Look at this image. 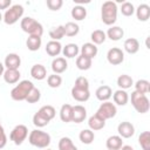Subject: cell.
Listing matches in <instances>:
<instances>
[{
  "label": "cell",
  "mask_w": 150,
  "mask_h": 150,
  "mask_svg": "<svg viewBox=\"0 0 150 150\" xmlns=\"http://www.w3.org/2000/svg\"><path fill=\"white\" fill-rule=\"evenodd\" d=\"M0 21H2V14L0 13Z\"/></svg>",
  "instance_id": "cell-50"
},
{
  "label": "cell",
  "mask_w": 150,
  "mask_h": 150,
  "mask_svg": "<svg viewBox=\"0 0 150 150\" xmlns=\"http://www.w3.org/2000/svg\"><path fill=\"white\" fill-rule=\"evenodd\" d=\"M79 52H80V49L76 43H67L62 48V54L68 59H73L75 56H77Z\"/></svg>",
  "instance_id": "cell-29"
},
{
  "label": "cell",
  "mask_w": 150,
  "mask_h": 150,
  "mask_svg": "<svg viewBox=\"0 0 150 150\" xmlns=\"http://www.w3.org/2000/svg\"><path fill=\"white\" fill-rule=\"evenodd\" d=\"M117 86L120 87V89L127 90V89L131 88V86H134V80L131 76H129L127 74H122L117 77Z\"/></svg>",
  "instance_id": "cell-28"
},
{
  "label": "cell",
  "mask_w": 150,
  "mask_h": 150,
  "mask_svg": "<svg viewBox=\"0 0 150 150\" xmlns=\"http://www.w3.org/2000/svg\"><path fill=\"white\" fill-rule=\"evenodd\" d=\"M70 14H71V18L75 19L76 21H82V20H84L86 16H87V9H86L84 6L76 5V6H74V7L71 8Z\"/></svg>",
  "instance_id": "cell-27"
},
{
  "label": "cell",
  "mask_w": 150,
  "mask_h": 150,
  "mask_svg": "<svg viewBox=\"0 0 150 150\" xmlns=\"http://www.w3.org/2000/svg\"><path fill=\"white\" fill-rule=\"evenodd\" d=\"M74 87H76V88H82V89H89V81H88V79L84 77V76H79V77L75 80Z\"/></svg>",
  "instance_id": "cell-44"
},
{
  "label": "cell",
  "mask_w": 150,
  "mask_h": 150,
  "mask_svg": "<svg viewBox=\"0 0 150 150\" xmlns=\"http://www.w3.org/2000/svg\"><path fill=\"white\" fill-rule=\"evenodd\" d=\"M80 50H81V55H83V56H86V57H89V59H91V60L97 55V52H98L97 47H96L94 43H91V42H86V43H83Z\"/></svg>",
  "instance_id": "cell-17"
},
{
  "label": "cell",
  "mask_w": 150,
  "mask_h": 150,
  "mask_svg": "<svg viewBox=\"0 0 150 150\" xmlns=\"http://www.w3.org/2000/svg\"><path fill=\"white\" fill-rule=\"evenodd\" d=\"M46 5H47V7L50 11H59L62 7L63 1L62 0H47L46 1Z\"/></svg>",
  "instance_id": "cell-45"
},
{
  "label": "cell",
  "mask_w": 150,
  "mask_h": 150,
  "mask_svg": "<svg viewBox=\"0 0 150 150\" xmlns=\"http://www.w3.org/2000/svg\"><path fill=\"white\" fill-rule=\"evenodd\" d=\"M27 136H28V128L23 124L15 125L9 134V138L15 145H21L23 141L27 138Z\"/></svg>",
  "instance_id": "cell-7"
},
{
  "label": "cell",
  "mask_w": 150,
  "mask_h": 150,
  "mask_svg": "<svg viewBox=\"0 0 150 150\" xmlns=\"http://www.w3.org/2000/svg\"><path fill=\"white\" fill-rule=\"evenodd\" d=\"M79 138L83 144H91L95 138V134L90 129H83V130H81Z\"/></svg>",
  "instance_id": "cell-32"
},
{
  "label": "cell",
  "mask_w": 150,
  "mask_h": 150,
  "mask_svg": "<svg viewBox=\"0 0 150 150\" xmlns=\"http://www.w3.org/2000/svg\"><path fill=\"white\" fill-rule=\"evenodd\" d=\"M50 141H52L50 135L48 132H45L39 129L32 130L28 136V142L33 146H36L39 149H46L50 144Z\"/></svg>",
  "instance_id": "cell-2"
},
{
  "label": "cell",
  "mask_w": 150,
  "mask_h": 150,
  "mask_svg": "<svg viewBox=\"0 0 150 150\" xmlns=\"http://www.w3.org/2000/svg\"><path fill=\"white\" fill-rule=\"evenodd\" d=\"M0 124H1V120H0Z\"/></svg>",
  "instance_id": "cell-51"
},
{
  "label": "cell",
  "mask_w": 150,
  "mask_h": 150,
  "mask_svg": "<svg viewBox=\"0 0 150 150\" xmlns=\"http://www.w3.org/2000/svg\"><path fill=\"white\" fill-rule=\"evenodd\" d=\"M120 150H135V149H134L131 145H123Z\"/></svg>",
  "instance_id": "cell-48"
},
{
  "label": "cell",
  "mask_w": 150,
  "mask_h": 150,
  "mask_svg": "<svg viewBox=\"0 0 150 150\" xmlns=\"http://www.w3.org/2000/svg\"><path fill=\"white\" fill-rule=\"evenodd\" d=\"M105 35L111 41H118L124 36V30H123V28H121L118 26H111L110 28H108Z\"/></svg>",
  "instance_id": "cell-22"
},
{
  "label": "cell",
  "mask_w": 150,
  "mask_h": 150,
  "mask_svg": "<svg viewBox=\"0 0 150 150\" xmlns=\"http://www.w3.org/2000/svg\"><path fill=\"white\" fill-rule=\"evenodd\" d=\"M42 43V40L40 36H35V35H29L26 40V46L30 52H36L40 49Z\"/></svg>",
  "instance_id": "cell-26"
},
{
  "label": "cell",
  "mask_w": 150,
  "mask_h": 150,
  "mask_svg": "<svg viewBox=\"0 0 150 150\" xmlns=\"http://www.w3.org/2000/svg\"><path fill=\"white\" fill-rule=\"evenodd\" d=\"M105 146L108 150H120L123 146L122 137H120L118 135H112L108 137L105 142Z\"/></svg>",
  "instance_id": "cell-20"
},
{
  "label": "cell",
  "mask_w": 150,
  "mask_h": 150,
  "mask_svg": "<svg viewBox=\"0 0 150 150\" xmlns=\"http://www.w3.org/2000/svg\"><path fill=\"white\" fill-rule=\"evenodd\" d=\"M40 98H41V93H40V90H39L38 88L33 87L32 90L29 91L28 96L26 97V101H27L28 103H36V102L40 101Z\"/></svg>",
  "instance_id": "cell-42"
},
{
  "label": "cell",
  "mask_w": 150,
  "mask_h": 150,
  "mask_svg": "<svg viewBox=\"0 0 150 150\" xmlns=\"http://www.w3.org/2000/svg\"><path fill=\"white\" fill-rule=\"evenodd\" d=\"M87 117V109L81 105V104H77V105H74L73 107V112H71V122H75V123H82Z\"/></svg>",
  "instance_id": "cell-11"
},
{
  "label": "cell",
  "mask_w": 150,
  "mask_h": 150,
  "mask_svg": "<svg viewBox=\"0 0 150 150\" xmlns=\"http://www.w3.org/2000/svg\"><path fill=\"white\" fill-rule=\"evenodd\" d=\"M45 118H47L49 122L55 117V115H56V110H55V108L53 107V105H43V107H41L39 110H38Z\"/></svg>",
  "instance_id": "cell-34"
},
{
  "label": "cell",
  "mask_w": 150,
  "mask_h": 150,
  "mask_svg": "<svg viewBox=\"0 0 150 150\" xmlns=\"http://www.w3.org/2000/svg\"><path fill=\"white\" fill-rule=\"evenodd\" d=\"M20 64H21V59L15 53H9L5 57L4 66L6 67V69H19Z\"/></svg>",
  "instance_id": "cell-12"
},
{
  "label": "cell",
  "mask_w": 150,
  "mask_h": 150,
  "mask_svg": "<svg viewBox=\"0 0 150 150\" xmlns=\"http://www.w3.org/2000/svg\"><path fill=\"white\" fill-rule=\"evenodd\" d=\"M33 87H34V84L30 81L22 80L11 90V97L14 101H26V97L28 96V94Z\"/></svg>",
  "instance_id": "cell-4"
},
{
  "label": "cell",
  "mask_w": 150,
  "mask_h": 150,
  "mask_svg": "<svg viewBox=\"0 0 150 150\" xmlns=\"http://www.w3.org/2000/svg\"><path fill=\"white\" fill-rule=\"evenodd\" d=\"M117 132L118 136L122 138H130L135 135V127L130 122H121L117 127Z\"/></svg>",
  "instance_id": "cell-10"
},
{
  "label": "cell",
  "mask_w": 150,
  "mask_h": 150,
  "mask_svg": "<svg viewBox=\"0 0 150 150\" xmlns=\"http://www.w3.org/2000/svg\"><path fill=\"white\" fill-rule=\"evenodd\" d=\"M117 5L114 1H105L101 7V19L107 26H111L117 20Z\"/></svg>",
  "instance_id": "cell-1"
},
{
  "label": "cell",
  "mask_w": 150,
  "mask_h": 150,
  "mask_svg": "<svg viewBox=\"0 0 150 150\" xmlns=\"http://www.w3.org/2000/svg\"><path fill=\"white\" fill-rule=\"evenodd\" d=\"M135 90L141 93V94H144L146 95L149 91H150V82L146 81V80H138L136 83H135Z\"/></svg>",
  "instance_id": "cell-37"
},
{
  "label": "cell",
  "mask_w": 150,
  "mask_h": 150,
  "mask_svg": "<svg viewBox=\"0 0 150 150\" xmlns=\"http://www.w3.org/2000/svg\"><path fill=\"white\" fill-rule=\"evenodd\" d=\"M95 96H96V98H97L98 101L105 102V101H108V100L112 96V90H111V88H110L109 86L103 84V86H101V87H98V88L96 89Z\"/></svg>",
  "instance_id": "cell-14"
},
{
  "label": "cell",
  "mask_w": 150,
  "mask_h": 150,
  "mask_svg": "<svg viewBox=\"0 0 150 150\" xmlns=\"http://www.w3.org/2000/svg\"><path fill=\"white\" fill-rule=\"evenodd\" d=\"M71 112H73V105L70 104H63L60 109V118L64 123L71 122Z\"/></svg>",
  "instance_id": "cell-30"
},
{
  "label": "cell",
  "mask_w": 150,
  "mask_h": 150,
  "mask_svg": "<svg viewBox=\"0 0 150 150\" xmlns=\"http://www.w3.org/2000/svg\"><path fill=\"white\" fill-rule=\"evenodd\" d=\"M71 97L77 102H86L90 97V91H89V89L73 87L71 88Z\"/></svg>",
  "instance_id": "cell-13"
},
{
  "label": "cell",
  "mask_w": 150,
  "mask_h": 150,
  "mask_svg": "<svg viewBox=\"0 0 150 150\" xmlns=\"http://www.w3.org/2000/svg\"><path fill=\"white\" fill-rule=\"evenodd\" d=\"M135 13L139 21H148L150 18V6L146 4H141L137 9H135Z\"/></svg>",
  "instance_id": "cell-21"
},
{
  "label": "cell",
  "mask_w": 150,
  "mask_h": 150,
  "mask_svg": "<svg viewBox=\"0 0 150 150\" xmlns=\"http://www.w3.org/2000/svg\"><path fill=\"white\" fill-rule=\"evenodd\" d=\"M62 52V46L60 41H53L50 40L46 45V53L49 56H59V54Z\"/></svg>",
  "instance_id": "cell-23"
},
{
  "label": "cell",
  "mask_w": 150,
  "mask_h": 150,
  "mask_svg": "<svg viewBox=\"0 0 150 150\" xmlns=\"http://www.w3.org/2000/svg\"><path fill=\"white\" fill-rule=\"evenodd\" d=\"M123 47H124V50L128 54H136L139 50V42L135 38H129L124 41Z\"/></svg>",
  "instance_id": "cell-24"
},
{
  "label": "cell",
  "mask_w": 150,
  "mask_h": 150,
  "mask_svg": "<svg viewBox=\"0 0 150 150\" xmlns=\"http://www.w3.org/2000/svg\"><path fill=\"white\" fill-rule=\"evenodd\" d=\"M4 80L6 83L8 84H14V83H18L19 80H20V71L19 69H6L4 71Z\"/></svg>",
  "instance_id": "cell-16"
},
{
  "label": "cell",
  "mask_w": 150,
  "mask_h": 150,
  "mask_svg": "<svg viewBox=\"0 0 150 150\" xmlns=\"http://www.w3.org/2000/svg\"><path fill=\"white\" fill-rule=\"evenodd\" d=\"M47 84L50 88H59L62 84V77L57 74H52L47 77Z\"/></svg>",
  "instance_id": "cell-40"
},
{
  "label": "cell",
  "mask_w": 150,
  "mask_h": 150,
  "mask_svg": "<svg viewBox=\"0 0 150 150\" xmlns=\"http://www.w3.org/2000/svg\"><path fill=\"white\" fill-rule=\"evenodd\" d=\"M23 7L21 5H13L8 9H6L5 14L2 15V20L6 25H14L19 21V19L23 15Z\"/></svg>",
  "instance_id": "cell-6"
},
{
  "label": "cell",
  "mask_w": 150,
  "mask_h": 150,
  "mask_svg": "<svg viewBox=\"0 0 150 150\" xmlns=\"http://www.w3.org/2000/svg\"><path fill=\"white\" fill-rule=\"evenodd\" d=\"M63 29H64V35L71 38V36H75V35L79 34V32H80V26H79L77 23L73 22V21H69V22H67L66 25H63Z\"/></svg>",
  "instance_id": "cell-31"
},
{
  "label": "cell",
  "mask_w": 150,
  "mask_h": 150,
  "mask_svg": "<svg viewBox=\"0 0 150 150\" xmlns=\"http://www.w3.org/2000/svg\"><path fill=\"white\" fill-rule=\"evenodd\" d=\"M107 60L112 66H118L124 61V53L117 47H112L107 53Z\"/></svg>",
  "instance_id": "cell-9"
},
{
  "label": "cell",
  "mask_w": 150,
  "mask_h": 150,
  "mask_svg": "<svg viewBox=\"0 0 150 150\" xmlns=\"http://www.w3.org/2000/svg\"><path fill=\"white\" fill-rule=\"evenodd\" d=\"M120 11H121V13H122L124 16H131V15L135 13V7H134V5H132L131 2L124 1V2H122Z\"/></svg>",
  "instance_id": "cell-41"
},
{
  "label": "cell",
  "mask_w": 150,
  "mask_h": 150,
  "mask_svg": "<svg viewBox=\"0 0 150 150\" xmlns=\"http://www.w3.org/2000/svg\"><path fill=\"white\" fill-rule=\"evenodd\" d=\"M49 36L53 41H60L63 36H64V29H63V25H60L57 27H54L49 30Z\"/></svg>",
  "instance_id": "cell-36"
},
{
  "label": "cell",
  "mask_w": 150,
  "mask_h": 150,
  "mask_svg": "<svg viewBox=\"0 0 150 150\" xmlns=\"http://www.w3.org/2000/svg\"><path fill=\"white\" fill-rule=\"evenodd\" d=\"M11 0H0V9H7L8 7H11Z\"/></svg>",
  "instance_id": "cell-47"
},
{
  "label": "cell",
  "mask_w": 150,
  "mask_h": 150,
  "mask_svg": "<svg viewBox=\"0 0 150 150\" xmlns=\"http://www.w3.org/2000/svg\"><path fill=\"white\" fill-rule=\"evenodd\" d=\"M138 143L143 150H150V132L143 131L138 136Z\"/></svg>",
  "instance_id": "cell-38"
},
{
  "label": "cell",
  "mask_w": 150,
  "mask_h": 150,
  "mask_svg": "<svg viewBox=\"0 0 150 150\" xmlns=\"http://www.w3.org/2000/svg\"><path fill=\"white\" fill-rule=\"evenodd\" d=\"M112 100L117 105H125L129 101V95L125 90L118 89L112 94Z\"/></svg>",
  "instance_id": "cell-25"
},
{
  "label": "cell",
  "mask_w": 150,
  "mask_h": 150,
  "mask_svg": "<svg viewBox=\"0 0 150 150\" xmlns=\"http://www.w3.org/2000/svg\"><path fill=\"white\" fill-rule=\"evenodd\" d=\"M48 123H49V121H48L47 118H45L39 111L34 114V116H33V124H34L35 127H38V128H43V127H46Z\"/></svg>",
  "instance_id": "cell-43"
},
{
  "label": "cell",
  "mask_w": 150,
  "mask_h": 150,
  "mask_svg": "<svg viewBox=\"0 0 150 150\" xmlns=\"http://www.w3.org/2000/svg\"><path fill=\"white\" fill-rule=\"evenodd\" d=\"M93 62H91V59L89 57H86L83 55H80L76 57V67L80 69V70H88L90 69Z\"/></svg>",
  "instance_id": "cell-33"
},
{
  "label": "cell",
  "mask_w": 150,
  "mask_h": 150,
  "mask_svg": "<svg viewBox=\"0 0 150 150\" xmlns=\"http://www.w3.org/2000/svg\"><path fill=\"white\" fill-rule=\"evenodd\" d=\"M20 26H21V29L27 33L28 35H35V36H42L43 34V27L42 25L36 21L35 19L30 18V16H26L23 19H21V22H20Z\"/></svg>",
  "instance_id": "cell-3"
},
{
  "label": "cell",
  "mask_w": 150,
  "mask_h": 150,
  "mask_svg": "<svg viewBox=\"0 0 150 150\" xmlns=\"http://www.w3.org/2000/svg\"><path fill=\"white\" fill-rule=\"evenodd\" d=\"M4 71H5V66L2 62H0V76L4 75Z\"/></svg>",
  "instance_id": "cell-49"
},
{
  "label": "cell",
  "mask_w": 150,
  "mask_h": 150,
  "mask_svg": "<svg viewBox=\"0 0 150 150\" xmlns=\"http://www.w3.org/2000/svg\"><path fill=\"white\" fill-rule=\"evenodd\" d=\"M90 39H91V41H93L91 43H94L95 46H96V45H102V43L105 41L107 35H105V33H104L103 30H101V29H95V30L91 33Z\"/></svg>",
  "instance_id": "cell-35"
},
{
  "label": "cell",
  "mask_w": 150,
  "mask_h": 150,
  "mask_svg": "<svg viewBox=\"0 0 150 150\" xmlns=\"http://www.w3.org/2000/svg\"><path fill=\"white\" fill-rule=\"evenodd\" d=\"M88 125H89V129L93 130V131H96V130H101L105 127V121L103 118H101L98 115H93L89 117L88 120Z\"/></svg>",
  "instance_id": "cell-19"
},
{
  "label": "cell",
  "mask_w": 150,
  "mask_h": 150,
  "mask_svg": "<svg viewBox=\"0 0 150 150\" xmlns=\"http://www.w3.org/2000/svg\"><path fill=\"white\" fill-rule=\"evenodd\" d=\"M116 112H117L116 105L112 102L105 101V102L101 103V105L98 107V109L96 111V115H98L101 118H103L104 121H107V120H110V118L115 117L116 116Z\"/></svg>",
  "instance_id": "cell-8"
},
{
  "label": "cell",
  "mask_w": 150,
  "mask_h": 150,
  "mask_svg": "<svg viewBox=\"0 0 150 150\" xmlns=\"http://www.w3.org/2000/svg\"><path fill=\"white\" fill-rule=\"evenodd\" d=\"M6 143H7V136H6V132H5L4 127L0 124V149L5 148Z\"/></svg>",
  "instance_id": "cell-46"
},
{
  "label": "cell",
  "mask_w": 150,
  "mask_h": 150,
  "mask_svg": "<svg viewBox=\"0 0 150 150\" xmlns=\"http://www.w3.org/2000/svg\"><path fill=\"white\" fill-rule=\"evenodd\" d=\"M68 68V63L66 61L64 57H55L52 61V70L54 71V74H62L63 71H66Z\"/></svg>",
  "instance_id": "cell-15"
},
{
  "label": "cell",
  "mask_w": 150,
  "mask_h": 150,
  "mask_svg": "<svg viewBox=\"0 0 150 150\" xmlns=\"http://www.w3.org/2000/svg\"><path fill=\"white\" fill-rule=\"evenodd\" d=\"M131 104H132L134 109L139 114H145L150 109V102H149V98L146 97V95L141 94L136 90H134L131 93Z\"/></svg>",
  "instance_id": "cell-5"
},
{
  "label": "cell",
  "mask_w": 150,
  "mask_h": 150,
  "mask_svg": "<svg viewBox=\"0 0 150 150\" xmlns=\"http://www.w3.org/2000/svg\"><path fill=\"white\" fill-rule=\"evenodd\" d=\"M30 76L34 79V80H38V81H41L43 79L47 77V70L45 68V66L38 63V64H34L32 68H30Z\"/></svg>",
  "instance_id": "cell-18"
},
{
  "label": "cell",
  "mask_w": 150,
  "mask_h": 150,
  "mask_svg": "<svg viewBox=\"0 0 150 150\" xmlns=\"http://www.w3.org/2000/svg\"><path fill=\"white\" fill-rule=\"evenodd\" d=\"M47 150H50V149H47Z\"/></svg>",
  "instance_id": "cell-52"
},
{
  "label": "cell",
  "mask_w": 150,
  "mask_h": 150,
  "mask_svg": "<svg viewBox=\"0 0 150 150\" xmlns=\"http://www.w3.org/2000/svg\"><path fill=\"white\" fill-rule=\"evenodd\" d=\"M59 150H77L69 137H62L59 141Z\"/></svg>",
  "instance_id": "cell-39"
}]
</instances>
